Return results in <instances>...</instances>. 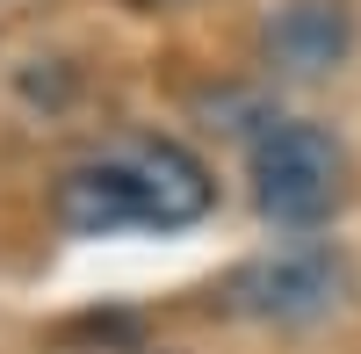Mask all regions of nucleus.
Wrapping results in <instances>:
<instances>
[{
	"label": "nucleus",
	"instance_id": "f257e3e1",
	"mask_svg": "<svg viewBox=\"0 0 361 354\" xmlns=\"http://www.w3.org/2000/svg\"><path fill=\"white\" fill-rule=\"evenodd\" d=\"M253 202L275 224H325L347 202V152L318 123H267L253 138Z\"/></svg>",
	"mask_w": 361,
	"mask_h": 354
},
{
	"label": "nucleus",
	"instance_id": "f03ea898",
	"mask_svg": "<svg viewBox=\"0 0 361 354\" xmlns=\"http://www.w3.org/2000/svg\"><path fill=\"white\" fill-rule=\"evenodd\" d=\"M340 289H347L340 253L296 246V253H282V260L246 268V275L231 282V304H238V311H260V318H318V311L340 304Z\"/></svg>",
	"mask_w": 361,
	"mask_h": 354
},
{
	"label": "nucleus",
	"instance_id": "7ed1b4c3",
	"mask_svg": "<svg viewBox=\"0 0 361 354\" xmlns=\"http://www.w3.org/2000/svg\"><path fill=\"white\" fill-rule=\"evenodd\" d=\"M267 66L289 80H325L354 51V8L347 0H282L267 15Z\"/></svg>",
	"mask_w": 361,
	"mask_h": 354
},
{
	"label": "nucleus",
	"instance_id": "20e7f679",
	"mask_svg": "<svg viewBox=\"0 0 361 354\" xmlns=\"http://www.w3.org/2000/svg\"><path fill=\"white\" fill-rule=\"evenodd\" d=\"M137 188H145V217H152L159 231L166 224H195L209 202H217V181H209V166L188 152V145H173V138H152V145H137Z\"/></svg>",
	"mask_w": 361,
	"mask_h": 354
},
{
	"label": "nucleus",
	"instance_id": "39448f33",
	"mask_svg": "<svg viewBox=\"0 0 361 354\" xmlns=\"http://www.w3.org/2000/svg\"><path fill=\"white\" fill-rule=\"evenodd\" d=\"M58 224L80 239H109V231H130L152 217H145V188L130 166H73L58 181Z\"/></svg>",
	"mask_w": 361,
	"mask_h": 354
}]
</instances>
